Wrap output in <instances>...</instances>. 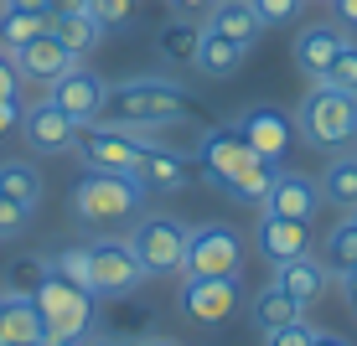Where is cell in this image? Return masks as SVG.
Returning <instances> with one entry per match:
<instances>
[{
  "mask_svg": "<svg viewBox=\"0 0 357 346\" xmlns=\"http://www.w3.org/2000/svg\"><path fill=\"white\" fill-rule=\"evenodd\" d=\"M197 171H202L207 181H218L228 196L249 202V207H264V196H269V187H275V176H280L275 160L254 155L249 145H243L238 125L202 129V140H197Z\"/></svg>",
  "mask_w": 357,
  "mask_h": 346,
  "instance_id": "obj_1",
  "label": "cell"
},
{
  "mask_svg": "<svg viewBox=\"0 0 357 346\" xmlns=\"http://www.w3.org/2000/svg\"><path fill=\"white\" fill-rule=\"evenodd\" d=\"M104 125H119V129H135V134H151V129H166L176 119H187V88L171 78H130V83H114L104 98Z\"/></svg>",
  "mask_w": 357,
  "mask_h": 346,
  "instance_id": "obj_2",
  "label": "cell"
},
{
  "mask_svg": "<svg viewBox=\"0 0 357 346\" xmlns=\"http://www.w3.org/2000/svg\"><path fill=\"white\" fill-rule=\"evenodd\" d=\"M295 134H301L311 150H331V155L347 150L357 140V98L316 83V88L301 98V109H295Z\"/></svg>",
  "mask_w": 357,
  "mask_h": 346,
  "instance_id": "obj_3",
  "label": "cell"
},
{
  "mask_svg": "<svg viewBox=\"0 0 357 346\" xmlns=\"http://www.w3.org/2000/svg\"><path fill=\"white\" fill-rule=\"evenodd\" d=\"M31 300H36V310H42V346H78V341H89V331H93V294L83 290V284H73V279H63L52 269Z\"/></svg>",
  "mask_w": 357,
  "mask_h": 346,
  "instance_id": "obj_4",
  "label": "cell"
},
{
  "mask_svg": "<svg viewBox=\"0 0 357 346\" xmlns=\"http://www.w3.org/2000/svg\"><path fill=\"white\" fill-rule=\"evenodd\" d=\"M73 212L89 228H114V222L145 212V187L135 176H119V171H89L73 187Z\"/></svg>",
  "mask_w": 357,
  "mask_h": 346,
  "instance_id": "obj_5",
  "label": "cell"
},
{
  "mask_svg": "<svg viewBox=\"0 0 357 346\" xmlns=\"http://www.w3.org/2000/svg\"><path fill=\"white\" fill-rule=\"evenodd\" d=\"M181 274L192 279H243V243L228 222H202L187 228V264Z\"/></svg>",
  "mask_w": 357,
  "mask_h": 346,
  "instance_id": "obj_6",
  "label": "cell"
},
{
  "mask_svg": "<svg viewBox=\"0 0 357 346\" xmlns=\"http://www.w3.org/2000/svg\"><path fill=\"white\" fill-rule=\"evenodd\" d=\"M145 284V269L135 258L130 238H93L89 243V290L93 300H119V294H135Z\"/></svg>",
  "mask_w": 357,
  "mask_h": 346,
  "instance_id": "obj_7",
  "label": "cell"
},
{
  "mask_svg": "<svg viewBox=\"0 0 357 346\" xmlns=\"http://www.w3.org/2000/svg\"><path fill=\"white\" fill-rule=\"evenodd\" d=\"M130 249L140 258L145 279L181 274V264H187V228H181L176 217H145V222H135Z\"/></svg>",
  "mask_w": 357,
  "mask_h": 346,
  "instance_id": "obj_8",
  "label": "cell"
},
{
  "mask_svg": "<svg viewBox=\"0 0 357 346\" xmlns=\"http://www.w3.org/2000/svg\"><path fill=\"white\" fill-rule=\"evenodd\" d=\"M73 150L89 171H119V176H135V166H140L145 145L135 129H119V125H104V119H93V125L78 129V140H73Z\"/></svg>",
  "mask_w": 357,
  "mask_h": 346,
  "instance_id": "obj_9",
  "label": "cell"
},
{
  "mask_svg": "<svg viewBox=\"0 0 357 346\" xmlns=\"http://www.w3.org/2000/svg\"><path fill=\"white\" fill-rule=\"evenodd\" d=\"M47 88H52L47 98H52L63 114H73L78 125H93V119L104 114V98H109V83L98 78L93 68H78V63H73L57 83H47Z\"/></svg>",
  "mask_w": 357,
  "mask_h": 346,
  "instance_id": "obj_10",
  "label": "cell"
},
{
  "mask_svg": "<svg viewBox=\"0 0 357 346\" xmlns=\"http://www.w3.org/2000/svg\"><path fill=\"white\" fill-rule=\"evenodd\" d=\"M181 315L197 326H218L238 310V279H181Z\"/></svg>",
  "mask_w": 357,
  "mask_h": 346,
  "instance_id": "obj_11",
  "label": "cell"
},
{
  "mask_svg": "<svg viewBox=\"0 0 357 346\" xmlns=\"http://www.w3.org/2000/svg\"><path fill=\"white\" fill-rule=\"evenodd\" d=\"M78 129L83 125L73 114H63L52 98H42V104H31L26 114H21V134H26V145H31L36 155H63V150H73Z\"/></svg>",
  "mask_w": 357,
  "mask_h": 346,
  "instance_id": "obj_12",
  "label": "cell"
},
{
  "mask_svg": "<svg viewBox=\"0 0 357 346\" xmlns=\"http://www.w3.org/2000/svg\"><path fill=\"white\" fill-rule=\"evenodd\" d=\"M238 134H243V145H249L254 155H264V160H285V150L295 145V119H285L280 109H243L238 119Z\"/></svg>",
  "mask_w": 357,
  "mask_h": 346,
  "instance_id": "obj_13",
  "label": "cell"
},
{
  "mask_svg": "<svg viewBox=\"0 0 357 346\" xmlns=\"http://www.w3.org/2000/svg\"><path fill=\"white\" fill-rule=\"evenodd\" d=\"M254 249L264 253V264L301 258V253H311V228H305V222H295V217L259 212V222H254Z\"/></svg>",
  "mask_w": 357,
  "mask_h": 346,
  "instance_id": "obj_14",
  "label": "cell"
},
{
  "mask_svg": "<svg viewBox=\"0 0 357 346\" xmlns=\"http://www.w3.org/2000/svg\"><path fill=\"white\" fill-rule=\"evenodd\" d=\"M10 57H16L21 83H57V78H63V72H68L73 63H78V57H73L68 47L52 36V26H47L42 36H31V42L21 47V52H10Z\"/></svg>",
  "mask_w": 357,
  "mask_h": 346,
  "instance_id": "obj_15",
  "label": "cell"
},
{
  "mask_svg": "<svg viewBox=\"0 0 357 346\" xmlns=\"http://www.w3.org/2000/svg\"><path fill=\"white\" fill-rule=\"evenodd\" d=\"M192 171H197L192 155L171 150V145H145L140 166H135V181H140L145 191H181L192 181Z\"/></svg>",
  "mask_w": 357,
  "mask_h": 346,
  "instance_id": "obj_16",
  "label": "cell"
},
{
  "mask_svg": "<svg viewBox=\"0 0 357 346\" xmlns=\"http://www.w3.org/2000/svg\"><path fill=\"white\" fill-rule=\"evenodd\" d=\"M352 36L347 26H331V21H316V26H301V36H295V68L305 72V78H321V72L331 68V57L347 47Z\"/></svg>",
  "mask_w": 357,
  "mask_h": 346,
  "instance_id": "obj_17",
  "label": "cell"
},
{
  "mask_svg": "<svg viewBox=\"0 0 357 346\" xmlns=\"http://www.w3.org/2000/svg\"><path fill=\"white\" fill-rule=\"evenodd\" d=\"M316 207H321V191H316V181H311V176H301V171H280L259 212L295 217V222H311V217H316Z\"/></svg>",
  "mask_w": 357,
  "mask_h": 346,
  "instance_id": "obj_18",
  "label": "cell"
},
{
  "mask_svg": "<svg viewBox=\"0 0 357 346\" xmlns=\"http://www.w3.org/2000/svg\"><path fill=\"white\" fill-rule=\"evenodd\" d=\"M326 279H331V269L321 264V258H311V253H301V258H285V264H275V284L290 294L295 305H311V300H321Z\"/></svg>",
  "mask_w": 357,
  "mask_h": 346,
  "instance_id": "obj_19",
  "label": "cell"
},
{
  "mask_svg": "<svg viewBox=\"0 0 357 346\" xmlns=\"http://www.w3.org/2000/svg\"><path fill=\"white\" fill-rule=\"evenodd\" d=\"M202 26H207V31H218V36H228V42H238L243 52H249V47L264 36V21L254 16V6H249V0H218V6H213V16H207Z\"/></svg>",
  "mask_w": 357,
  "mask_h": 346,
  "instance_id": "obj_20",
  "label": "cell"
},
{
  "mask_svg": "<svg viewBox=\"0 0 357 346\" xmlns=\"http://www.w3.org/2000/svg\"><path fill=\"white\" fill-rule=\"evenodd\" d=\"M238 63H243V47L202 26V42H197V57H192V68L202 72V78H218V83H223V78H233V72H238Z\"/></svg>",
  "mask_w": 357,
  "mask_h": 346,
  "instance_id": "obj_21",
  "label": "cell"
},
{
  "mask_svg": "<svg viewBox=\"0 0 357 346\" xmlns=\"http://www.w3.org/2000/svg\"><path fill=\"white\" fill-rule=\"evenodd\" d=\"M6 300V346H42V310L31 294H0Z\"/></svg>",
  "mask_w": 357,
  "mask_h": 346,
  "instance_id": "obj_22",
  "label": "cell"
},
{
  "mask_svg": "<svg viewBox=\"0 0 357 346\" xmlns=\"http://www.w3.org/2000/svg\"><path fill=\"white\" fill-rule=\"evenodd\" d=\"M0 191L10 202H21L26 212H36L42 207V171L31 160H0Z\"/></svg>",
  "mask_w": 357,
  "mask_h": 346,
  "instance_id": "obj_23",
  "label": "cell"
},
{
  "mask_svg": "<svg viewBox=\"0 0 357 346\" xmlns=\"http://www.w3.org/2000/svg\"><path fill=\"white\" fill-rule=\"evenodd\" d=\"M254 326L259 331H275V326H290V320H305V305H295L280 284H264L259 294H254Z\"/></svg>",
  "mask_w": 357,
  "mask_h": 346,
  "instance_id": "obj_24",
  "label": "cell"
},
{
  "mask_svg": "<svg viewBox=\"0 0 357 346\" xmlns=\"http://www.w3.org/2000/svg\"><path fill=\"white\" fill-rule=\"evenodd\" d=\"M52 36L68 47L73 57H89L98 42H104V26L89 16V10H73V16H52Z\"/></svg>",
  "mask_w": 357,
  "mask_h": 346,
  "instance_id": "obj_25",
  "label": "cell"
},
{
  "mask_svg": "<svg viewBox=\"0 0 357 346\" xmlns=\"http://www.w3.org/2000/svg\"><path fill=\"white\" fill-rule=\"evenodd\" d=\"M316 191H321V202L342 207V212H352V207H357V155H337V160H331Z\"/></svg>",
  "mask_w": 357,
  "mask_h": 346,
  "instance_id": "obj_26",
  "label": "cell"
},
{
  "mask_svg": "<svg viewBox=\"0 0 357 346\" xmlns=\"http://www.w3.org/2000/svg\"><path fill=\"white\" fill-rule=\"evenodd\" d=\"M52 26L47 10H0V52H21L31 36H42Z\"/></svg>",
  "mask_w": 357,
  "mask_h": 346,
  "instance_id": "obj_27",
  "label": "cell"
},
{
  "mask_svg": "<svg viewBox=\"0 0 357 346\" xmlns=\"http://www.w3.org/2000/svg\"><path fill=\"white\" fill-rule=\"evenodd\" d=\"M197 42H202V21H171V26L155 36V47H161V57L166 63H187L192 68V57H197Z\"/></svg>",
  "mask_w": 357,
  "mask_h": 346,
  "instance_id": "obj_28",
  "label": "cell"
},
{
  "mask_svg": "<svg viewBox=\"0 0 357 346\" xmlns=\"http://www.w3.org/2000/svg\"><path fill=\"white\" fill-rule=\"evenodd\" d=\"M321 264L331 269V274H347V269H357V228H352V222H337V228L326 233Z\"/></svg>",
  "mask_w": 357,
  "mask_h": 346,
  "instance_id": "obj_29",
  "label": "cell"
},
{
  "mask_svg": "<svg viewBox=\"0 0 357 346\" xmlns=\"http://www.w3.org/2000/svg\"><path fill=\"white\" fill-rule=\"evenodd\" d=\"M316 83H326V88H342V93H352V98H357V42L342 47V52L331 57V68H326Z\"/></svg>",
  "mask_w": 357,
  "mask_h": 346,
  "instance_id": "obj_30",
  "label": "cell"
},
{
  "mask_svg": "<svg viewBox=\"0 0 357 346\" xmlns=\"http://www.w3.org/2000/svg\"><path fill=\"white\" fill-rule=\"evenodd\" d=\"M47 274H52V264H47V258H16V264H10L6 290H10V294H36Z\"/></svg>",
  "mask_w": 357,
  "mask_h": 346,
  "instance_id": "obj_31",
  "label": "cell"
},
{
  "mask_svg": "<svg viewBox=\"0 0 357 346\" xmlns=\"http://www.w3.org/2000/svg\"><path fill=\"white\" fill-rule=\"evenodd\" d=\"M135 10H140V0H89V16L98 21V26H130V21H135Z\"/></svg>",
  "mask_w": 357,
  "mask_h": 346,
  "instance_id": "obj_32",
  "label": "cell"
},
{
  "mask_svg": "<svg viewBox=\"0 0 357 346\" xmlns=\"http://www.w3.org/2000/svg\"><path fill=\"white\" fill-rule=\"evenodd\" d=\"M52 269L63 279H73V284H83V290H89V243H73V249H63L52 258ZM93 294V290H89Z\"/></svg>",
  "mask_w": 357,
  "mask_h": 346,
  "instance_id": "obj_33",
  "label": "cell"
},
{
  "mask_svg": "<svg viewBox=\"0 0 357 346\" xmlns=\"http://www.w3.org/2000/svg\"><path fill=\"white\" fill-rule=\"evenodd\" d=\"M249 6H254V16H259L264 26H285V21L301 16L305 0H249Z\"/></svg>",
  "mask_w": 357,
  "mask_h": 346,
  "instance_id": "obj_34",
  "label": "cell"
},
{
  "mask_svg": "<svg viewBox=\"0 0 357 346\" xmlns=\"http://www.w3.org/2000/svg\"><path fill=\"white\" fill-rule=\"evenodd\" d=\"M26 207H21V202H10V196L6 191H0V243H6V238H21V233H26Z\"/></svg>",
  "mask_w": 357,
  "mask_h": 346,
  "instance_id": "obj_35",
  "label": "cell"
},
{
  "mask_svg": "<svg viewBox=\"0 0 357 346\" xmlns=\"http://www.w3.org/2000/svg\"><path fill=\"white\" fill-rule=\"evenodd\" d=\"M311 341H316V331L305 326V320H290V326L264 331V346H311Z\"/></svg>",
  "mask_w": 357,
  "mask_h": 346,
  "instance_id": "obj_36",
  "label": "cell"
},
{
  "mask_svg": "<svg viewBox=\"0 0 357 346\" xmlns=\"http://www.w3.org/2000/svg\"><path fill=\"white\" fill-rule=\"evenodd\" d=\"M0 98H21V72L10 52H0Z\"/></svg>",
  "mask_w": 357,
  "mask_h": 346,
  "instance_id": "obj_37",
  "label": "cell"
},
{
  "mask_svg": "<svg viewBox=\"0 0 357 346\" xmlns=\"http://www.w3.org/2000/svg\"><path fill=\"white\" fill-rule=\"evenodd\" d=\"M213 6H218V0H171V10L187 16V21H207V16H213Z\"/></svg>",
  "mask_w": 357,
  "mask_h": 346,
  "instance_id": "obj_38",
  "label": "cell"
},
{
  "mask_svg": "<svg viewBox=\"0 0 357 346\" xmlns=\"http://www.w3.org/2000/svg\"><path fill=\"white\" fill-rule=\"evenodd\" d=\"M21 114H26V109H21V98H0V140L21 125Z\"/></svg>",
  "mask_w": 357,
  "mask_h": 346,
  "instance_id": "obj_39",
  "label": "cell"
},
{
  "mask_svg": "<svg viewBox=\"0 0 357 346\" xmlns=\"http://www.w3.org/2000/svg\"><path fill=\"white\" fill-rule=\"evenodd\" d=\"M73 10H89V0H47V16H73Z\"/></svg>",
  "mask_w": 357,
  "mask_h": 346,
  "instance_id": "obj_40",
  "label": "cell"
},
{
  "mask_svg": "<svg viewBox=\"0 0 357 346\" xmlns=\"http://www.w3.org/2000/svg\"><path fill=\"white\" fill-rule=\"evenodd\" d=\"M331 6H337L342 26H357V0H331Z\"/></svg>",
  "mask_w": 357,
  "mask_h": 346,
  "instance_id": "obj_41",
  "label": "cell"
},
{
  "mask_svg": "<svg viewBox=\"0 0 357 346\" xmlns=\"http://www.w3.org/2000/svg\"><path fill=\"white\" fill-rule=\"evenodd\" d=\"M342 279V290H347V305H352V315H357V269H347V274H337Z\"/></svg>",
  "mask_w": 357,
  "mask_h": 346,
  "instance_id": "obj_42",
  "label": "cell"
},
{
  "mask_svg": "<svg viewBox=\"0 0 357 346\" xmlns=\"http://www.w3.org/2000/svg\"><path fill=\"white\" fill-rule=\"evenodd\" d=\"M6 10H47V0H0Z\"/></svg>",
  "mask_w": 357,
  "mask_h": 346,
  "instance_id": "obj_43",
  "label": "cell"
},
{
  "mask_svg": "<svg viewBox=\"0 0 357 346\" xmlns=\"http://www.w3.org/2000/svg\"><path fill=\"white\" fill-rule=\"evenodd\" d=\"M311 346H352V341H342V336H326V331H316V341Z\"/></svg>",
  "mask_w": 357,
  "mask_h": 346,
  "instance_id": "obj_44",
  "label": "cell"
},
{
  "mask_svg": "<svg viewBox=\"0 0 357 346\" xmlns=\"http://www.w3.org/2000/svg\"><path fill=\"white\" fill-rule=\"evenodd\" d=\"M0 346H6V300H0Z\"/></svg>",
  "mask_w": 357,
  "mask_h": 346,
  "instance_id": "obj_45",
  "label": "cell"
},
{
  "mask_svg": "<svg viewBox=\"0 0 357 346\" xmlns=\"http://www.w3.org/2000/svg\"><path fill=\"white\" fill-rule=\"evenodd\" d=\"M78 346H114V341H78Z\"/></svg>",
  "mask_w": 357,
  "mask_h": 346,
  "instance_id": "obj_46",
  "label": "cell"
},
{
  "mask_svg": "<svg viewBox=\"0 0 357 346\" xmlns=\"http://www.w3.org/2000/svg\"><path fill=\"white\" fill-rule=\"evenodd\" d=\"M145 346H176V341H145Z\"/></svg>",
  "mask_w": 357,
  "mask_h": 346,
  "instance_id": "obj_47",
  "label": "cell"
}]
</instances>
